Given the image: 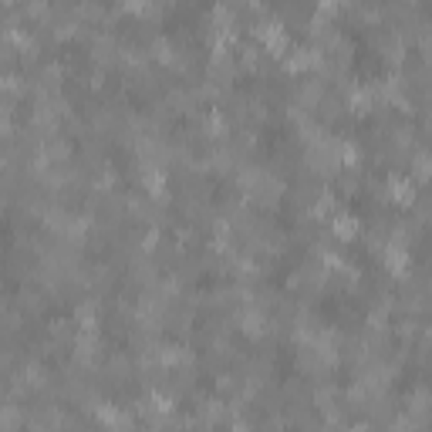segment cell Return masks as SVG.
Returning <instances> with one entry per match:
<instances>
[{
  "mask_svg": "<svg viewBox=\"0 0 432 432\" xmlns=\"http://www.w3.org/2000/svg\"><path fill=\"white\" fill-rule=\"evenodd\" d=\"M253 34H257V41L263 44V51H267V55L281 57L284 51H287V34H284L281 20H263V24H257V27H253Z\"/></svg>",
  "mask_w": 432,
  "mask_h": 432,
  "instance_id": "1",
  "label": "cell"
},
{
  "mask_svg": "<svg viewBox=\"0 0 432 432\" xmlns=\"http://www.w3.org/2000/svg\"><path fill=\"white\" fill-rule=\"evenodd\" d=\"M237 328L240 331H246L250 338H263L270 328H267V318H263V311H257V307H246V311H240L237 314Z\"/></svg>",
  "mask_w": 432,
  "mask_h": 432,
  "instance_id": "2",
  "label": "cell"
},
{
  "mask_svg": "<svg viewBox=\"0 0 432 432\" xmlns=\"http://www.w3.org/2000/svg\"><path fill=\"white\" fill-rule=\"evenodd\" d=\"M92 57H95V64H112L115 57H118V44H115L109 34H98V38L92 41Z\"/></svg>",
  "mask_w": 432,
  "mask_h": 432,
  "instance_id": "3",
  "label": "cell"
},
{
  "mask_svg": "<svg viewBox=\"0 0 432 432\" xmlns=\"http://www.w3.org/2000/svg\"><path fill=\"white\" fill-rule=\"evenodd\" d=\"M389 200L398 203V207H412L415 203V186L409 179H392L389 183Z\"/></svg>",
  "mask_w": 432,
  "mask_h": 432,
  "instance_id": "4",
  "label": "cell"
},
{
  "mask_svg": "<svg viewBox=\"0 0 432 432\" xmlns=\"http://www.w3.org/2000/svg\"><path fill=\"white\" fill-rule=\"evenodd\" d=\"M331 233L338 240H351V237H358V220L351 213H335L331 216Z\"/></svg>",
  "mask_w": 432,
  "mask_h": 432,
  "instance_id": "5",
  "label": "cell"
},
{
  "mask_svg": "<svg viewBox=\"0 0 432 432\" xmlns=\"http://www.w3.org/2000/svg\"><path fill=\"white\" fill-rule=\"evenodd\" d=\"M75 321L81 324V331H98V304L85 301L75 307Z\"/></svg>",
  "mask_w": 432,
  "mask_h": 432,
  "instance_id": "6",
  "label": "cell"
},
{
  "mask_svg": "<svg viewBox=\"0 0 432 432\" xmlns=\"http://www.w3.org/2000/svg\"><path fill=\"white\" fill-rule=\"evenodd\" d=\"M412 176L419 183H432V152H419L412 159Z\"/></svg>",
  "mask_w": 432,
  "mask_h": 432,
  "instance_id": "7",
  "label": "cell"
},
{
  "mask_svg": "<svg viewBox=\"0 0 432 432\" xmlns=\"http://www.w3.org/2000/svg\"><path fill=\"white\" fill-rule=\"evenodd\" d=\"M152 57H155V61H162V64H172V57H176L172 41H166V38H155V41H152Z\"/></svg>",
  "mask_w": 432,
  "mask_h": 432,
  "instance_id": "8",
  "label": "cell"
},
{
  "mask_svg": "<svg viewBox=\"0 0 432 432\" xmlns=\"http://www.w3.org/2000/svg\"><path fill=\"white\" fill-rule=\"evenodd\" d=\"M321 115H324V118H328V122H331V118H338L341 115V105H338V98H331V95H324V98H321Z\"/></svg>",
  "mask_w": 432,
  "mask_h": 432,
  "instance_id": "9",
  "label": "cell"
},
{
  "mask_svg": "<svg viewBox=\"0 0 432 432\" xmlns=\"http://www.w3.org/2000/svg\"><path fill=\"white\" fill-rule=\"evenodd\" d=\"M207 125H209V132H213L216 139H223V135H226V118H223V115H220V112H209Z\"/></svg>",
  "mask_w": 432,
  "mask_h": 432,
  "instance_id": "10",
  "label": "cell"
},
{
  "mask_svg": "<svg viewBox=\"0 0 432 432\" xmlns=\"http://www.w3.org/2000/svg\"><path fill=\"white\" fill-rule=\"evenodd\" d=\"M4 92L11 95V98H14V95H27V85H20L18 75H7L4 78Z\"/></svg>",
  "mask_w": 432,
  "mask_h": 432,
  "instance_id": "11",
  "label": "cell"
},
{
  "mask_svg": "<svg viewBox=\"0 0 432 432\" xmlns=\"http://www.w3.org/2000/svg\"><path fill=\"white\" fill-rule=\"evenodd\" d=\"M24 14H27V18H48V0H31V4L24 7Z\"/></svg>",
  "mask_w": 432,
  "mask_h": 432,
  "instance_id": "12",
  "label": "cell"
},
{
  "mask_svg": "<svg viewBox=\"0 0 432 432\" xmlns=\"http://www.w3.org/2000/svg\"><path fill=\"white\" fill-rule=\"evenodd\" d=\"M20 426V415L14 405H7V412H4V422H0V429H18Z\"/></svg>",
  "mask_w": 432,
  "mask_h": 432,
  "instance_id": "13",
  "label": "cell"
},
{
  "mask_svg": "<svg viewBox=\"0 0 432 432\" xmlns=\"http://www.w3.org/2000/svg\"><path fill=\"white\" fill-rule=\"evenodd\" d=\"M4 4H7V7H14V4H18V0H4Z\"/></svg>",
  "mask_w": 432,
  "mask_h": 432,
  "instance_id": "14",
  "label": "cell"
}]
</instances>
